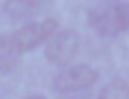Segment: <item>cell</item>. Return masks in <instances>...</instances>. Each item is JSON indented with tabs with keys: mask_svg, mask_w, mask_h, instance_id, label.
<instances>
[{
	"mask_svg": "<svg viewBox=\"0 0 129 99\" xmlns=\"http://www.w3.org/2000/svg\"><path fill=\"white\" fill-rule=\"evenodd\" d=\"M89 26L101 36L129 30V4L125 0H101L89 10Z\"/></svg>",
	"mask_w": 129,
	"mask_h": 99,
	"instance_id": "6da1fadb",
	"label": "cell"
},
{
	"mask_svg": "<svg viewBox=\"0 0 129 99\" xmlns=\"http://www.w3.org/2000/svg\"><path fill=\"white\" fill-rule=\"evenodd\" d=\"M56 26H58V22L54 18L32 20V22L24 24L22 28H18L14 34H10V38L18 53H26V51H32L34 46L42 44L44 40H48L56 32Z\"/></svg>",
	"mask_w": 129,
	"mask_h": 99,
	"instance_id": "7a4b0ae2",
	"label": "cell"
},
{
	"mask_svg": "<svg viewBox=\"0 0 129 99\" xmlns=\"http://www.w3.org/2000/svg\"><path fill=\"white\" fill-rule=\"evenodd\" d=\"M79 34L75 30H60V32H54L48 42H46V48H44V57L48 63L56 65V67H64L69 65L77 53H79Z\"/></svg>",
	"mask_w": 129,
	"mask_h": 99,
	"instance_id": "3957f363",
	"label": "cell"
},
{
	"mask_svg": "<svg viewBox=\"0 0 129 99\" xmlns=\"http://www.w3.org/2000/svg\"><path fill=\"white\" fill-rule=\"evenodd\" d=\"M99 79V73L91 67V65H71L67 69H62L54 81L52 87L58 93H75V91H83L87 87H91L95 81Z\"/></svg>",
	"mask_w": 129,
	"mask_h": 99,
	"instance_id": "277c9868",
	"label": "cell"
},
{
	"mask_svg": "<svg viewBox=\"0 0 129 99\" xmlns=\"http://www.w3.org/2000/svg\"><path fill=\"white\" fill-rule=\"evenodd\" d=\"M48 6V0H4L2 12L10 20H28L38 16Z\"/></svg>",
	"mask_w": 129,
	"mask_h": 99,
	"instance_id": "5b68a950",
	"label": "cell"
},
{
	"mask_svg": "<svg viewBox=\"0 0 129 99\" xmlns=\"http://www.w3.org/2000/svg\"><path fill=\"white\" fill-rule=\"evenodd\" d=\"M18 51L10 36H0V75L10 73L18 63Z\"/></svg>",
	"mask_w": 129,
	"mask_h": 99,
	"instance_id": "8992f818",
	"label": "cell"
},
{
	"mask_svg": "<svg viewBox=\"0 0 129 99\" xmlns=\"http://www.w3.org/2000/svg\"><path fill=\"white\" fill-rule=\"evenodd\" d=\"M99 99H129V85L123 79H113L101 89Z\"/></svg>",
	"mask_w": 129,
	"mask_h": 99,
	"instance_id": "52a82bcc",
	"label": "cell"
},
{
	"mask_svg": "<svg viewBox=\"0 0 129 99\" xmlns=\"http://www.w3.org/2000/svg\"><path fill=\"white\" fill-rule=\"evenodd\" d=\"M26 99H44L42 95H30V97H26Z\"/></svg>",
	"mask_w": 129,
	"mask_h": 99,
	"instance_id": "ba28073f",
	"label": "cell"
}]
</instances>
